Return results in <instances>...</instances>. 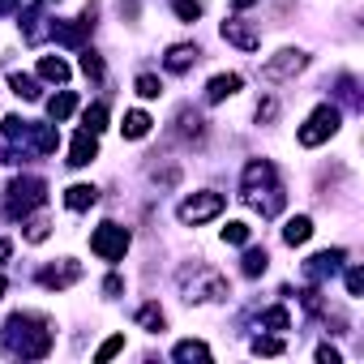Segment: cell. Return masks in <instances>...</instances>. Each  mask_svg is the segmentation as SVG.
<instances>
[{
  "mask_svg": "<svg viewBox=\"0 0 364 364\" xmlns=\"http://www.w3.org/2000/svg\"><path fill=\"white\" fill-rule=\"evenodd\" d=\"M5 351L18 360H43L52 351V330L35 313H14L5 321Z\"/></svg>",
  "mask_w": 364,
  "mask_h": 364,
  "instance_id": "cell-1",
  "label": "cell"
},
{
  "mask_svg": "<svg viewBox=\"0 0 364 364\" xmlns=\"http://www.w3.org/2000/svg\"><path fill=\"white\" fill-rule=\"evenodd\" d=\"M176 283L185 291L189 304H206V300H228V279L219 270H210L206 262H193V266H180L176 270Z\"/></svg>",
  "mask_w": 364,
  "mask_h": 364,
  "instance_id": "cell-2",
  "label": "cell"
},
{
  "mask_svg": "<svg viewBox=\"0 0 364 364\" xmlns=\"http://www.w3.org/2000/svg\"><path fill=\"white\" fill-rule=\"evenodd\" d=\"M43 198H48V185L39 176H22V180H14L9 185V215H18V219H26L35 206H43Z\"/></svg>",
  "mask_w": 364,
  "mask_h": 364,
  "instance_id": "cell-3",
  "label": "cell"
},
{
  "mask_svg": "<svg viewBox=\"0 0 364 364\" xmlns=\"http://www.w3.org/2000/svg\"><path fill=\"white\" fill-rule=\"evenodd\" d=\"M215 215H223V193H193V198H185L176 206V219L185 223V228H198V223H206V219H215Z\"/></svg>",
  "mask_w": 364,
  "mask_h": 364,
  "instance_id": "cell-4",
  "label": "cell"
},
{
  "mask_svg": "<svg viewBox=\"0 0 364 364\" xmlns=\"http://www.w3.org/2000/svg\"><path fill=\"white\" fill-rule=\"evenodd\" d=\"M338 120H343V112H338V107H330V103H321V107L304 120V129L296 133V137H300V146H321L326 137H334V133H338Z\"/></svg>",
  "mask_w": 364,
  "mask_h": 364,
  "instance_id": "cell-5",
  "label": "cell"
},
{
  "mask_svg": "<svg viewBox=\"0 0 364 364\" xmlns=\"http://www.w3.org/2000/svg\"><path fill=\"white\" fill-rule=\"evenodd\" d=\"M124 249H129V232L120 223H99L90 232V253H99L103 262H120Z\"/></svg>",
  "mask_w": 364,
  "mask_h": 364,
  "instance_id": "cell-6",
  "label": "cell"
},
{
  "mask_svg": "<svg viewBox=\"0 0 364 364\" xmlns=\"http://www.w3.org/2000/svg\"><path fill=\"white\" fill-rule=\"evenodd\" d=\"M304 65H309V56H304V52H296V48H283L279 56H270V60L262 65V77H266V82H283V77H296Z\"/></svg>",
  "mask_w": 364,
  "mask_h": 364,
  "instance_id": "cell-7",
  "label": "cell"
},
{
  "mask_svg": "<svg viewBox=\"0 0 364 364\" xmlns=\"http://www.w3.org/2000/svg\"><path fill=\"white\" fill-rule=\"evenodd\" d=\"M270 185H279V180H274V167H270L266 159H253V163L245 167V176H240V198H253V193H262V189H270Z\"/></svg>",
  "mask_w": 364,
  "mask_h": 364,
  "instance_id": "cell-8",
  "label": "cell"
},
{
  "mask_svg": "<svg viewBox=\"0 0 364 364\" xmlns=\"http://www.w3.org/2000/svg\"><path fill=\"white\" fill-rule=\"evenodd\" d=\"M77 279H82V266H77V262H69V257H65V262H56V266H48V270H39V283H43V287H52V291H65V287H73Z\"/></svg>",
  "mask_w": 364,
  "mask_h": 364,
  "instance_id": "cell-9",
  "label": "cell"
},
{
  "mask_svg": "<svg viewBox=\"0 0 364 364\" xmlns=\"http://www.w3.org/2000/svg\"><path fill=\"white\" fill-rule=\"evenodd\" d=\"M223 39H228L232 48H240V52H257V48H262V35H257L249 22H240V18L223 22Z\"/></svg>",
  "mask_w": 364,
  "mask_h": 364,
  "instance_id": "cell-10",
  "label": "cell"
},
{
  "mask_svg": "<svg viewBox=\"0 0 364 364\" xmlns=\"http://www.w3.org/2000/svg\"><path fill=\"white\" fill-rule=\"evenodd\" d=\"M338 262H343V249H326V253H317V257L304 262V279H309V283H321L326 274L338 270Z\"/></svg>",
  "mask_w": 364,
  "mask_h": 364,
  "instance_id": "cell-11",
  "label": "cell"
},
{
  "mask_svg": "<svg viewBox=\"0 0 364 364\" xmlns=\"http://www.w3.org/2000/svg\"><path fill=\"white\" fill-rule=\"evenodd\" d=\"M198 60H202V52H198L193 43H176V48H167V56H163L167 73H185V69H193Z\"/></svg>",
  "mask_w": 364,
  "mask_h": 364,
  "instance_id": "cell-12",
  "label": "cell"
},
{
  "mask_svg": "<svg viewBox=\"0 0 364 364\" xmlns=\"http://www.w3.org/2000/svg\"><path fill=\"white\" fill-rule=\"evenodd\" d=\"M95 159H99V141H95V133L82 129V133L73 137V146H69V163H73V167H86V163H95Z\"/></svg>",
  "mask_w": 364,
  "mask_h": 364,
  "instance_id": "cell-13",
  "label": "cell"
},
{
  "mask_svg": "<svg viewBox=\"0 0 364 364\" xmlns=\"http://www.w3.org/2000/svg\"><path fill=\"white\" fill-rule=\"evenodd\" d=\"M240 90V73H215L210 86H206V103H223Z\"/></svg>",
  "mask_w": 364,
  "mask_h": 364,
  "instance_id": "cell-14",
  "label": "cell"
},
{
  "mask_svg": "<svg viewBox=\"0 0 364 364\" xmlns=\"http://www.w3.org/2000/svg\"><path fill=\"white\" fill-rule=\"evenodd\" d=\"M90 26H82V18L77 22H52V39L56 43H65V48H82V35H86Z\"/></svg>",
  "mask_w": 364,
  "mask_h": 364,
  "instance_id": "cell-15",
  "label": "cell"
},
{
  "mask_svg": "<svg viewBox=\"0 0 364 364\" xmlns=\"http://www.w3.org/2000/svg\"><path fill=\"white\" fill-rule=\"evenodd\" d=\"M26 137L35 141V150H39V154H52V150L60 146V133H56L52 124H31V129H26Z\"/></svg>",
  "mask_w": 364,
  "mask_h": 364,
  "instance_id": "cell-16",
  "label": "cell"
},
{
  "mask_svg": "<svg viewBox=\"0 0 364 364\" xmlns=\"http://www.w3.org/2000/svg\"><path fill=\"white\" fill-rule=\"evenodd\" d=\"M95 202H99V189H95V185H73V189L65 193V206H69V210H90Z\"/></svg>",
  "mask_w": 364,
  "mask_h": 364,
  "instance_id": "cell-17",
  "label": "cell"
},
{
  "mask_svg": "<svg viewBox=\"0 0 364 364\" xmlns=\"http://www.w3.org/2000/svg\"><path fill=\"white\" fill-rule=\"evenodd\" d=\"M313 236V219L309 215H296V219H287V228H283V240L296 249V245H304Z\"/></svg>",
  "mask_w": 364,
  "mask_h": 364,
  "instance_id": "cell-18",
  "label": "cell"
},
{
  "mask_svg": "<svg viewBox=\"0 0 364 364\" xmlns=\"http://www.w3.org/2000/svg\"><path fill=\"white\" fill-rule=\"evenodd\" d=\"M39 77H43V82L65 86V82H69V65H65L60 56H43V60H39Z\"/></svg>",
  "mask_w": 364,
  "mask_h": 364,
  "instance_id": "cell-19",
  "label": "cell"
},
{
  "mask_svg": "<svg viewBox=\"0 0 364 364\" xmlns=\"http://www.w3.org/2000/svg\"><path fill=\"white\" fill-rule=\"evenodd\" d=\"M73 107H77V95H73V90H60V95L48 99V116H52V120H69Z\"/></svg>",
  "mask_w": 364,
  "mask_h": 364,
  "instance_id": "cell-20",
  "label": "cell"
},
{
  "mask_svg": "<svg viewBox=\"0 0 364 364\" xmlns=\"http://www.w3.org/2000/svg\"><path fill=\"white\" fill-rule=\"evenodd\" d=\"M180 364H193V360H210V347L206 343H198V338H185V343H176V351H171Z\"/></svg>",
  "mask_w": 364,
  "mask_h": 364,
  "instance_id": "cell-21",
  "label": "cell"
},
{
  "mask_svg": "<svg viewBox=\"0 0 364 364\" xmlns=\"http://www.w3.org/2000/svg\"><path fill=\"white\" fill-rule=\"evenodd\" d=\"M150 124H154V120H150L146 112H124V124H120V129H124V137H133V141H137V137H146V133H150Z\"/></svg>",
  "mask_w": 364,
  "mask_h": 364,
  "instance_id": "cell-22",
  "label": "cell"
},
{
  "mask_svg": "<svg viewBox=\"0 0 364 364\" xmlns=\"http://www.w3.org/2000/svg\"><path fill=\"white\" fill-rule=\"evenodd\" d=\"M137 326H141V330H150V334H159V330L167 326V317H163V309H159V304H141V309H137Z\"/></svg>",
  "mask_w": 364,
  "mask_h": 364,
  "instance_id": "cell-23",
  "label": "cell"
},
{
  "mask_svg": "<svg viewBox=\"0 0 364 364\" xmlns=\"http://www.w3.org/2000/svg\"><path fill=\"white\" fill-rule=\"evenodd\" d=\"M266 266H270V253H266V249H249V253H245V262H240V270H245L249 279H257Z\"/></svg>",
  "mask_w": 364,
  "mask_h": 364,
  "instance_id": "cell-24",
  "label": "cell"
},
{
  "mask_svg": "<svg viewBox=\"0 0 364 364\" xmlns=\"http://www.w3.org/2000/svg\"><path fill=\"white\" fill-rule=\"evenodd\" d=\"M9 86H14V95H18V99H39V95H43V90H39V82H35V77H26V73H14V77H9Z\"/></svg>",
  "mask_w": 364,
  "mask_h": 364,
  "instance_id": "cell-25",
  "label": "cell"
},
{
  "mask_svg": "<svg viewBox=\"0 0 364 364\" xmlns=\"http://www.w3.org/2000/svg\"><path fill=\"white\" fill-rule=\"evenodd\" d=\"M82 124H86V133H99V129H107V107H103V103H90V107L82 112Z\"/></svg>",
  "mask_w": 364,
  "mask_h": 364,
  "instance_id": "cell-26",
  "label": "cell"
},
{
  "mask_svg": "<svg viewBox=\"0 0 364 364\" xmlns=\"http://www.w3.org/2000/svg\"><path fill=\"white\" fill-rule=\"evenodd\" d=\"M176 124H180V137H202V116H198V112H189V107L176 116Z\"/></svg>",
  "mask_w": 364,
  "mask_h": 364,
  "instance_id": "cell-27",
  "label": "cell"
},
{
  "mask_svg": "<svg viewBox=\"0 0 364 364\" xmlns=\"http://www.w3.org/2000/svg\"><path fill=\"white\" fill-rule=\"evenodd\" d=\"M171 9H176L180 22H198V18H202V5H198V0H171Z\"/></svg>",
  "mask_w": 364,
  "mask_h": 364,
  "instance_id": "cell-28",
  "label": "cell"
},
{
  "mask_svg": "<svg viewBox=\"0 0 364 364\" xmlns=\"http://www.w3.org/2000/svg\"><path fill=\"white\" fill-rule=\"evenodd\" d=\"M137 95H141V99H159V95H163V82H159L154 73H141V77H137Z\"/></svg>",
  "mask_w": 364,
  "mask_h": 364,
  "instance_id": "cell-29",
  "label": "cell"
},
{
  "mask_svg": "<svg viewBox=\"0 0 364 364\" xmlns=\"http://www.w3.org/2000/svg\"><path fill=\"white\" fill-rule=\"evenodd\" d=\"M82 73H86L90 82L103 77V60H99V52H82Z\"/></svg>",
  "mask_w": 364,
  "mask_h": 364,
  "instance_id": "cell-30",
  "label": "cell"
},
{
  "mask_svg": "<svg viewBox=\"0 0 364 364\" xmlns=\"http://www.w3.org/2000/svg\"><path fill=\"white\" fill-rule=\"evenodd\" d=\"M48 232H52V223H48V219H26V240H31V245L48 240Z\"/></svg>",
  "mask_w": 364,
  "mask_h": 364,
  "instance_id": "cell-31",
  "label": "cell"
},
{
  "mask_svg": "<svg viewBox=\"0 0 364 364\" xmlns=\"http://www.w3.org/2000/svg\"><path fill=\"white\" fill-rule=\"evenodd\" d=\"M223 245H249V228L245 223H228L223 228Z\"/></svg>",
  "mask_w": 364,
  "mask_h": 364,
  "instance_id": "cell-32",
  "label": "cell"
},
{
  "mask_svg": "<svg viewBox=\"0 0 364 364\" xmlns=\"http://www.w3.org/2000/svg\"><path fill=\"white\" fill-rule=\"evenodd\" d=\"M262 326H270V330H287V326H291V317H287V309H266Z\"/></svg>",
  "mask_w": 364,
  "mask_h": 364,
  "instance_id": "cell-33",
  "label": "cell"
},
{
  "mask_svg": "<svg viewBox=\"0 0 364 364\" xmlns=\"http://www.w3.org/2000/svg\"><path fill=\"white\" fill-rule=\"evenodd\" d=\"M257 355H283V338H253Z\"/></svg>",
  "mask_w": 364,
  "mask_h": 364,
  "instance_id": "cell-34",
  "label": "cell"
},
{
  "mask_svg": "<svg viewBox=\"0 0 364 364\" xmlns=\"http://www.w3.org/2000/svg\"><path fill=\"white\" fill-rule=\"evenodd\" d=\"M120 347H124V334H112V338H107V343H103V347L95 351V360H112V355H116Z\"/></svg>",
  "mask_w": 364,
  "mask_h": 364,
  "instance_id": "cell-35",
  "label": "cell"
},
{
  "mask_svg": "<svg viewBox=\"0 0 364 364\" xmlns=\"http://www.w3.org/2000/svg\"><path fill=\"white\" fill-rule=\"evenodd\" d=\"M274 116H279V103H274V99H262V103H257V124H270Z\"/></svg>",
  "mask_w": 364,
  "mask_h": 364,
  "instance_id": "cell-36",
  "label": "cell"
},
{
  "mask_svg": "<svg viewBox=\"0 0 364 364\" xmlns=\"http://www.w3.org/2000/svg\"><path fill=\"white\" fill-rule=\"evenodd\" d=\"M360 291H364V270L351 266V270H347V296H360Z\"/></svg>",
  "mask_w": 364,
  "mask_h": 364,
  "instance_id": "cell-37",
  "label": "cell"
},
{
  "mask_svg": "<svg viewBox=\"0 0 364 364\" xmlns=\"http://www.w3.org/2000/svg\"><path fill=\"white\" fill-rule=\"evenodd\" d=\"M103 291H107V296H120V291H124V279H120V274H107Z\"/></svg>",
  "mask_w": 364,
  "mask_h": 364,
  "instance_id": "cell-38",
  "label": "cell"
},
{
  "mask_svg": "<svg viewBox=\"0 0 364 364\" xmlns=\"http://www.w3.org/2000/svg\"><path fill=\"white\" fill-rule=\"evenodd\" d=\"M317 360H321V364H338V351H334L330 343H321V347H317Z\"/></svg>",
  "mask_w": 364,
  "mask_h": 364,
  "instance_id": "cell-39",
  "label": "cell"
},
{
  "mask_svg": "<svg viewBox=\"0 0 364 364\" xmlns=\"http://www.w3.org/2000/svg\"><path fill=\"white\" fill-rule=\"evenodd\" d=\"M9 253H14V245H9L5 236H0V266H5V262H9Z\"/></svg>",
  "mask_w": 364,
  "mask_h": 364,
  "instance_id": "cell-40",
  "label": "cell"
},
{
  "mask_svg": "<svg viewBox=\"0 0 364 364\" xmlns=\"http://www.w3.org/2000/svg\"><path fill=\"white\" fill-rule=\"evenodd\" d=\"M14 5H18V0H0V14H9Z\"/></svg>",
  "mask_w": 364,
  "mask_h": 364,
  "instance_id": "cell-41",
  "label": "cell"
},
{
  "mask_svg": "<svg viewBox=\"0 0 364 364\" xmlns=\"http://www.w3.org/2000/svg\"><path fill=\"white\" fill-rule=\"evenodd\" d=\"M232 5H236V9H249V5H257V0H232Z\"/></svg>",
  "mask_w": 364,
  "mask_h": 364,
  "instance_id": "cell-42",
  "label": "cell"
}]
</instances>
